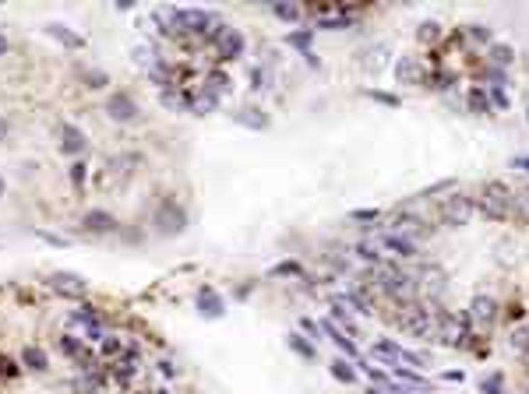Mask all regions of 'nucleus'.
I'll list each match as a JSON object with an SVG mask.
<instances>
[{
    "label": "nucleus",
    "instance_id": "nucleus-23",
    "mask_svg": "<svg viewBox=\"0 0 529 394\" xmlns=\"http://www.w3.org/2000/svg\"><path fill=\"white\" fill-rule=\"evenodd\" d=\"M85 177H88V162H81V158H78V162H71V183H74V187H81V183H85Z\"/></svg>",
    "mask_w": 529,
    "mask_h": 394
},
{
    "label": "nucleus",
    "instance_id": "nucleus-28",
    "mask_svg": "<svg viewBox=\"0 0 529 394\" xmlns=\"http://www.w3.org/2000/svg\"><path fill=\"white\" fill-rule=\"evenodd\" d=\"M469 35H473L476 42H491V39H494V32H491L487 25H473V28H469Z\"/></svg>",
    "mask_w": 529,
    "mask_h": 394
},
{
    "label": "nucleus",
    "instance_id": "nucleus-22",
    "mask_svg": "<svg viewBox=\"0 0 529 394\" xmlns=\"http://www.w3.org/2000/svg\"><path fill=\"white\" fill-rule=\"evenodd\" d=\"M300 271H303V268H300L297 261H279L269 274H272V278H293V274H300Z\"/></svg>",
    "mask_w": 529,
    "mask_h": 394
},
{
    "label": "nucleus",
    "instance_id": "nucleus-18",
    "mask_svg": "<svg viewBox=\"0 0 529 394\" xmlns=\"http://www.w3.org/2000/svg\"><path fill=\"white\" fill-rule=\"evenodd\" d=\"M286 345H290V349H293L300 359H307V363L317 356V352H314V345L307 342V338H300V334H290V338H286Z\"/></svg>",
    "mask_w": 529,
    "mask_h": 394
},
{
    "label": "nucleus",
    "instance_id": "nucleus-10",
    "mask_svg": "<svg viewBox=\"0 0 529 394\" xmlns=\"http://www.w3.org/2000/svg\"><path fill=\"white\" fill-rule=\"evenodd\" d=\"M22 366L32 370V373H46V370H49V356H46L39 345H25V349H22Z\"/></svg>",
    "mask_w": 529,
    "mask_h": 394
},
{
    "label": "nucleus",
    "instance_id": "nucleus-32",
    "mask_svg": "<svg viewBox=\"0 0 529 394\" xmlns=\"http://www.w3.org/2000/svg\"><path fill=\"white\" fill-rule=\"evenodd\" d=\"M264 81H269V78L261 74V67H254V71H251V88H264Z\"/></svg>",
    "mask_w": 529,
    "mask_h": 394
},
{
    "label": "nucleus",
    "instance_id": "nucleus-35",
    "mask_svg": "<svg viewBox=\"0 0 529 394\" xmlns=\"http://www.w3.org/2000/svg\"><path fill=\"white\" fill-rule=\"evenodd\" d=\"M39 236H42L46 243H53V247H64V243H68V240H61V236H53V233H39Z\"/></svg>",
    "mask_w": 529,
    "mask_h": 394
},
{
    "label": "nucleus",
    "instance_id": "nucleus-31",
    "mask_svg": "<svg viewBox=\"0 0 529 394\" xmlns=\"http://www.w3.org/2000/svg\"><path fill=\"white\" fill-rule=\"evenodd\" d=\"M353 218H356V222H378L381 211H353Z\"/></svg>",
    "mask_w": 529,
    "mask_h": 394
},
{
    "label": "nucleus",
    "instance_id": "nucleus-37",
    "mask_svg": "<svg viewBox=\"0 0 529 394\" xmlns=\"http://www.w3.org/2000/svg\"><path fill=\"white\" fill-rule=\"evenodd\" d=\"M4 190H8V180H4V177H0V197H4Z\"/></svg>",
    "mask_w": 529,
    "mask_h": 394
},
{
    "label": "nucleus",
    "instance_id": "nucleus-29",
    "mask_svg": "<svg viewBox=\"0 0 529 394\" xmlns=\"http://www.w3.org/2000/svg\"><path fill=\"white\" fill-rule=\"evenodd\" d=\"M438 35H441V25H438V22H434V25H431V22L420 25V39H423V42H427V39H438Z\"/></svg>",
    "mask_w": 529,
    "mask_h": 394
},
{
    "label": "nucleus",
    "instance_id": "nucleus-20",
    "mask_svg": "<svg viewBox=\"0 0 529 394\" xmlns=\"http://www.w3.org/2000/svg\"><path fill=\"white\" fill-rule=\"evenodd\" d=\"M480 394H508L505 391V373H491L480 380Z\"/></svg>",
    "mask_w": 529,
    "mask_h": 394
},
{
    "label": "nucleus",
    "instance_id": "nucleus-26",
    "mask_svg": "<svg viewBox=\"0 0 529 394\" xmlns=\"http://www.w3.org/2000/svg\"><path fill=\"white\" fill-rule=\"evenodd\" d=\"M310 35H314V28H303V32H290V46H300V49H303V56H307V42H310Z\"/></svg>",
    "mask_w": 529,
    "mask_h": 394
},
{
    "label": "nucleus",
    "instance_id": "nucleus-4",
    "mask_svg": "<svg viewBox=\"0 0 529 394\" xmlns=\"http://www.w3.org/2000/svg\"><path fill=\"white\" fill-rule=\"evenodd\" d=\"M117 218L110 215V211H102V208H92V211H85V218H81V229L85 233H95V236H106V233H117Z\"/></svg>",
    "mask_w": 529,
    "mask_h": 394
},
{
    "label": "nucleus",
    "instance_id": "nucleus-17",
    "mask_svg": "<svg viewBox=\"0 0 529 394\" xmlns=\"http://www.w3.org/2000/svg\"><path fill=\"white\" fill-rule=\"evenodd\" d=\"M329 373L339 380V384H356V370L346 363V359H332V366H329Z\"/></svg>",
    "mask_w": 529,
    "mask_h": 394
},
{
    "label": "nucleus",
    "instance_id": "nucleus-24",
    "mask_svg": "<svg viewBox=\"0 0 529 394\" xmlns=\"http://www.w3.org/2000/svg\"><path fill=\"white\" fill-rule=\"evenodd\" d=\"M272 15H279L283 22H297V18H300V8H293V4H272Z\"/></svg>",
    "mask_w": 529,
    "mask_h": 394
},
{
    "label": "nucleus",
    "instance_id": "nucleus-38",
    "mask_svg": "<svg viewBox=\"0 0 529 394\" xmlns=\"http://www.w3.org/2000/svg\"><path fill=\"white\" fill-rule=\"evenodd\" d=\"M515 165H522V169H529V158H519V162H515Z\"/></svg>",
    "mask_w": 529,
    "mask_h": 394
},
{
    "label": "nucleus",
    "instance_id": "nucleus-7",
    "mask_svg": "<svg viewBox=\"0 0 529 394\" xmlns=\"http://www.w3.org/2000/svg\"><path fill=\"white\" fill-rule=\"evenodd\" d=\"M42 32L46 35H53L61 46H68V49H85V39L74 32V28H68V25H61V22H46L42 25Z\"/></svg>",
    "mask_w": 529,
    "mask_h": 394
},
{
    "label": "nucleus",
    "instance_id": "nucleus-40",
    "mask_svg": "<svg viewBox=\"0 0 529 394\" xmlns=\"http://www.w3.org/2000/svg\"><path fill=\"white\" fill-rule=\"evenodd\" d=\"M526 394H529V391H526Z\"/></svg>",
    "mask_w": 529,
    "mask_h": 394
},
{
    "label": "nucleus",
    "instance_id": "nucleus-21",
    "mask_svg": "<svg viewBox=\"0 0 529 394\" xmlns=\"http://www.w3.org/2000/svg\"><path fill=\"white\" fill-rule=\"evenodd\" d=\"M99 352H102V356H120V352H124V338L106 334L102 342H99Z\"/></svg>",
    "mask_w": 529,
    "mask_h": 394
},
{
    "label": "nucleus",
    "instance_id": "nucleus-1",
    "mask_svg": "<svg viewBox=\"0 0 529 394\" xmlns=\"http://www.w3.org/2000/svg\"><path fill=\"white\" fill-rule=\"evenodd\" d=\"M152 225L159 236H180L187 229V211L180 208V201L173 197H163L155 204V215H152Z\"/></svg>",
    "mask_w": 529,
    "mask_h": 394
},
{
    "label": "nucleus",
    "instance_id": "nucleus-33",
    "mask_svg": "<svg viewBox=\"0 0 529 394\" xmlns=\"http://www.w3.org/2000/svg\"><path fill=\"white\" fill-rule=\"evenodd\" d=\"M374 99H378V102H385V106H399V99H395V95H388V92H374Z\"/></svg>",
    "mask_w": 529,
    "mask_h": 394
},
{
    "label": "nucleus",
    "instance_id": "nucleus-13",
    "mask_svg": "<svg viewBox=\"0 0 529 394\" xmlns=\"http://www.w3.org/2000/svg\"><path fill=\"white\" fill-rule=\"evenodd\" d=\"M230 85H233V81H230V74H226V71H219V67H212V71H208V78H205V88H208V92H216V95H226V92H230Z\"/></svg>",
    "mask_w": 529,
    "mask_h": 394
},
{
    "label": "nucleus",
    "instance_id": "nucleus-14",
    "mask_svg": "<svg viewBox=\"0 0 529 394\" xmlns=\"http://www.w3.org/2000/svg\"><path fill=\"white\" fill-rule=\"evenodd\" d=\"M466 106H469L473 113H491V95H487L484 88H469V92H466Z\"/></svg>",
    "mask_w": 529,
    "mask_h": 394
},
{
    "label": "nucleus",
    "instance_id": "nucleus-27",
    "mask_svg": "<svg viewBox=\"0 0 529 394\" xmlns=\"http://www.w3.org/2000/svg\"><path fill=\"white\" fill-rule=\"evenodd\" d=\"M18 363L15 359H8V356H0V377H18Z\"/></svg>",
    "mask_w": 529,
    "mask_h": 394
},
{
    "label": "nucleus",
    "instance_id": "nucleus-6",
    "mask_svg": "<svg viewBox=\"0 0 529 394\" xmlns=\"http://www.w3.org/2000/svg\"><path fill=\"white\" fill-rule=\"evenodd\" d=\"M198 313H201V317H212V320H219V317L226 313V303L219 299L216 289L201 286V289H198Z\"/></svg>",
    "mask_w": 529,
    "mask_h": 394
},
{
    "label": "nucleus",
    "instance_id": "nucleus-25",
    "mask_svg": "<svg viewBox=\"0 0 529 394\" xmlns=\"http://www.w3.org/2000/svg\"><path fill=\"white\" fill-rule=\"evenodd\" d=\"M85 85H88V88H106V85H110V74H106V71H88V74H85Z\"/></svg>",
    "mask_w": 529,
    "mask_h": 394
},
{
    "label": "nucleus",
    "instance_id": "nucleus-8",
    "mask_svg": "<svg viewBox=\"0 0 529 394\" xmlns=\"http://www.w3.org/2000/svg\"><path fill=\"white\" fill-rule=\"evenodd\" d=\"M233 120H237L240 127H251V131H264V127H269V117H264L258 106H240V109L233 113Z\"/></svg>",
    "mask_w": 529,
    "mask_h": 394
},
{
    "label": "nucleus",
    "instance_id": "nucleus-9",
    "mask_svg": "<svg viewBox=\"0 0 529 394\" xmlns=\"http://www.w3.org/2000/svg\"><path fill=\"white\" fill-rule=\"evenodd\" d=\"M322 331H325V334H332V342H335V345H339V349L349 356V359H356V363H360V349L353 345V338H346V334L335 327V320H322Z\"/></svg>",
    "mask_w": 529,
    "mask_h": 394
},
{
    "label": "nucleus",
    "instance_id": "nucleus-2",
    "mask_svg": "<svg viewBox=\"0 0 529 394\" xmlns=\"http://www.w3.org/2000/svg\"><path fill=\"white\" fill-rule=\"evenodd\" d=\"M212 49H216V56H219L223 64H230V60H237V56H244L247 39H244V32H240V28L223 25L216 35H212Z\"/></svg>",
    "mask_w": 529,
    "mask_h": 394
},
{
    "label": "nucleus",
    "instance_id": "nucleus-34",
    "mask_svg": "<svg viewBox=\"0 0 529 394\" xmlns=\"http://www.w3.org/2000/svg\"><path fill=\"white\" fill-rule=\"evenodd\" d=\"M8 134H11V120L4 117V113H0V141H4Z\"/></svg>",
    "mask_w": 529,
    "mask_h": 394
},
{
    "label": "nucleus",
    "instance_id": "nucleus-3",
    "mask_svg": "<svg viewBox=\"0 0 529 394\" xmlns=\"http://www.w3.org/2000/svg\"><path fill=\"white\" fill-rule=\"evenodd\" d=\"M106 113H110V120H117V124H134L141 117V106L131 92H113L106 99Z\"/></svg>",
    "mask_w": 529,
    "mask_h": 394
},
{
    "label": "nucleus",
    "instance_id": "nucleus-19",
    "mask_svg": "<svg viewBox=\"0 0 529 394\" xmlns=\"http://www.w3.org/2000/svg\"><path fill=\"white\" fill-rule=\"evenodd\" d=\"M512 60H515V49H512V46H505V42L491 46V64H494V67H508Z\"/></svg>",
    "mask_w": 529,
    "mask_h": 394
},
{
    "label": "nucleus",
    "instance_id": "nucleus-30",
    "mask_svg": "<svg viewBox=\"0 0 529 394\" xmlns=\"http://www.w3.org/2000/svg\"><path fill=\"white\" fill-rule=\"evenodd\" d=\"M363 370H367V377H370V380H374V384H381V387H388V377H385V373H381L378 366H363Z\"/></svg>",
    "mask_w": 529,
    "mask_h": 394
},
{
    "label": "nucleus",
    "instance_id": "nucleus-15",
    "mask_svg": "<svg viewBox=\"0 0 529 394\" xmlns=\"http://www.w3.org/2000/svg\"><path fill=\"white\" fill-rule=\"evenodd\" d=\"M395 74H399V81H413V85L423 81V67H420L416 60H402V64L395 67Z\"/></svg>",
    "mask_w": 529,
    "mask_h": 394
},
{
    "label": "nucleus",
    "instance_id": "nucleus-39",
    "mask_svg": "<svg viewBox=\"0 0 529 394\" xmlns=\"http://www.w3.org/2000/svg\"><path fill=\"white\" fill-rule=\"evenodd\" d=\"M155 394H170V391H166V387H159V391H155Z\"/></svg>",
    "mask_w": 529,
    "mask_h": 394
},
{
    "label": "nucleus",
    "instance_id": "nucleus-16",
    "mask_svg": "<svg viewBox=\"0 0 529 394\" xmlns=\"http://www.w3.org/2000/svg\"><path fill=\"white\" fill-rule=\"evenodd\" d=\"M381 243H385L388 250L402 254V257H416V243H413V240H402V236H381Z\"/></svg>",
    "mask_w": 529,
    "mask_h": 394
},
{
    "label": "nucleus",
    "instance_id": "nucleus-11",
    "mask_svg": "<svg viewBox=\"0 0 529 394\" xmlns=\"http://www.w3.org/2000/svg\"><path fill=\"white\" fill-rule=\"evenodd\" d=\"M216 109H219V95L216 92L201 88V92L191 95V113H198V117H208V113H216Z\"/></svg>",
    "mask_w": 529,
    "mask_h": 394
},
{
    "label": "nucleus",
    "instance_id": "nucleus-5",
    "mask_svg": "<svg viewBox=\"0 0 529 394\" xmlns=\"http://www.w3.org/2000/svg\"><path fill=\"white\" fill-rule=\"evenodd\" d=\"M61 151L64 155H85L88 151V134L78 124H64L61 127Z\"/></svg>",
    "mask_w": 529,
    "mask_h": 394
},
{
    "label": "nucleus",
    "instance_id": "nucleus-12",
    "mask_svg": "<svg viewBox=\"0 0 529 394\" xmlns=\"http://www.w3.org/2000/svg\"><path fill=\"white\" fill-rule=\"evenodd\" d=\"M53 286H57V289H64V293H85L88 289V281L81 278V274H74V271H57V274H53Z\"/></svg>",
    "mask_w": 529,
    "mask_h": 394
},
{
    "label": "nucleus",
    "instance_id": "nucleus-36",
    "mask_svg": "<svg viewBox=\"0 0 529 394\" xmlns=\"http://www.w3.org/2000/svg\"><path fill=\"white\" fill-rule=\"evenodd\" d=\"M8 53H11V39L0 32V56H8Z\"/></svg>",
    "mask_w": 529,
    "mask_h": 394
}]
</instances>
